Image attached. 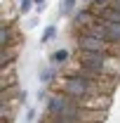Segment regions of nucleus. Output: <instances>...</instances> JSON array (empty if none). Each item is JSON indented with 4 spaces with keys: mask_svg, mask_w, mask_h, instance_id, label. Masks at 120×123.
Returning a JSON list of instances; mask_svg holds the SVG:
<instances>
[{
    "mask_svg": "<svg viewBox=\"0 0 120 123\" xmlns=\"http://www.w3.org/2000/svg\"><path fill=\"white\" fill-rule=\"evenodd\" d=\"M45 114H47V116H64V118H73V121H80V123H101V121H104V116H106V111L80 107L78 102H73V99L68 97V95L57 92V90L47 97Z\"/></svg>",
    "mask_w": 120,
    "mask_h": 123,
    "instance_id": "nucleus-1",
    "label": "nucleus"
},
{
    "mask_svg": "<svg viewBox=\"0 0 120 123\" xmlns=\"http://www.w3.org/2000/svg\"><path fill=\"white\" fill-rule=\"evenodd\" d=\"M54 90L64 92V95H68V97H75V99H80V97H92V95H106L99 85H94V83L85 80V78L75 76V74L61 76L59 80H57V85H54Z\"/></svg>",
    "mask_w": 120,
    "mask_h": 123,
    "instance_id": "nucleus-2",
    "label": "nucleus"
},
{
    "mask_svg": "<svg viewBox=\"0 0 120 123\" xmlns=\"http://www.w3.org/2000/svg\"><path fill=\"white\" fill-rule=\"evenodd\" d=\"M78 62L90 66L94 71H101L108 76L120 78V57L111 55V52H87V50H78Z\"/></svg>",
    "mask_w": 120,
    "mask_h": 123,
    "instance_id": "nucleus-3",
    "label": "nucleus"
},
{
    "mask_svg": "<svg viewBox=\"0 0 120 123\" xmlns=\"http://www.w3.org/2000/svg\"><path fill=\"white\" fill-rule=\"evenodd\" d=\"M68 74H75V76H80V78H85V80H90V83H94V85H99L106 95H111V92L118 88V76H108V74H101V71H94V69L80 64V62H75Z\"/></svg>",
    "mask_w": 120,
    "mask_h": 123,
    "instance_id": "nucleus-4",
    "label": "nucleus"
},
{
    "mask_svg": "<svg viewBox=\"0 0 120 123\" xmlns=\"http://www.w3.org/2000/svg\"><path fill=\"white\" fill-rule=\"evenodd\" d=\"M111 45H113V43L101 40V38H97V36H90V33H85V31H80V36H78V50H87V52H111Z\"/></svg>",
    "mask_w": 120,
    "mask_h": 123,
    "instance_id": "nucleus-5",
    "label": "nucleus"
},
{
    "mask_svg": "<svg viewBox=\"0 0 120 123\" xmlns=\"http://www.w3.org/2000/svg\"><path fill=\"white\" fill-rule=\"evenodd\" d=\"M94 21H97V14H92L90 10H80V12H75V17H73V26L80 29V31L90 29Z\"/></svg>",
    "mask_w": 120,
    "mask_h": 123,
    "instance_id": "nucleus-6",
    "label": "nucleus"
},
{
    "mask_svg": "<svg viewBox=\"0 0 120 123\" xmlns=\"http://www.w3.org/2000/svg\"><path fill=\"white\" fill-rule=\"evenodd\" d=\"M12 26H7V24H2V29H0V47H10L12 43Z\"/></svg>",
    "mask_w": 120,
    "mask_h": 123,
    "instance_id": "nucleus-7",
    "label": "nucleus"
},
{
    "mask_svg": "<svg viewBox=\"0 0 120 123\" xmlns=\"http://www.w3.org/2000/svg\"><path fill=\"white\" fill-rule=\"evenodd\" d=\"M43 123H80V121H73V118H64V116H47L45 114V121Z\"/></svg>",
    "mask_w": 120,
    "mask_h": 123,
    "instance_id": "nucleus-8",
    "label": "nucleus"
},
{
    "mask_svg": "<svg viewBox=\"0 0 120 123\" xmlns=\"http://www.w3.org/2000/svg\"><path fill=\"white\" fill-rule=\"evenodd\" d=\"M52 62H54V64H64V62H68V52H66V50H57V52L52 55Z\"/></svg>",
    "mask_w": 120,
    "mask_h": 123,
    "instance_id": "nucleus-9",
    "label": "nucleus"
},
{
    "mask_svg": "<svg viewBox=\"0 0 120 123\" xmlns=\"http://www.w3.org/2000/svg\"><path fill=\"white\" fill-rule=\"evenodd\" d=\"M75 10V0H64L61 2V14H73Z\"/></svg>",
    "mask_w": 120,
    "mask_h": 123,
    "instance_id": "nucleus-10",
    "label": "nucleus"
},
{
    "mask_svg": "<svg viewBox=\"0 0 120 123\" xmlns=\"http://www.w3.org/2000/svg\"><path fill=\"white\" fill-rule=\"evenodd\" d=\"M33 2H35V0H21V12H28Z\"/></svg>",
    "mask_w": 120,
    "mask_h": 123,
    "instance_id": "nucleus-11",
    "label": "nucleus"
},
{
    "mask_svg": "<svg viewBox=\"0 0 120 123\" xmlns=\"http://www.w3.org/2000/svg\"><path fill=\"white\" fill-rule=\"evenodd\" d=\"M52 36H54V29H52V26H49V29L45 31V36H43V40H45V43H47V40H49V38H52Z\"/></svg>",
    "mask_w": 120,
    "mask_h": 123,
    "instance_id": "nucleus-12",
    "label": "nucleus"
},
{
    "mask_svg": "<svg viewBox=\"0 0 120 123\" xmlns=\"http://www.w3.org/2000/svg\"><path fill=\"white\" fill-rule=\"evenodd\" d=\"M35 2H38V7H43V2H45V0H35Z\"/></svg>",
    "mask_w": 120,
    "mask_h": 123,
    "instance_id": "nucleus-13",
    "label": "nucleus"
}]
</instances>
